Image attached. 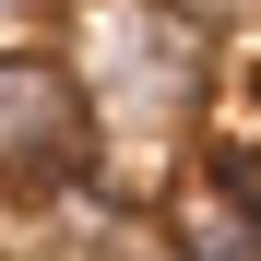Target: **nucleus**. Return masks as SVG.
Segmentation results:
<instances>
[{
  "mask_svg": "<svg viewBox=\"0 0 261 261\" xmlns=\"http://www.w3.org/2000/svg\"><path fill=\"white\" fill-rule=\"evenodd\" d=\"M202 60H214V36L178 12V0H107L95 12V83L130 119H178L202 95Z\"/></svg>",
  "mask_w": 261,
  "mask_h": 261,
  "instance_id": "f257e3e1",
  "label": "nucleus"
},
{
  "mask_svg": "<svg viewBox=\"0 0 261 261\" xmlns=\"http://www.w3.org/2000/svg\"><path fill=\"white\" fill-rule=\"evenodd\" d=\"M130 261H178V249H130Z\"/></svg>",
  "mask_w": 261,
  "mask_h": 261,
  "instance_id": "39448f33",
  "label": "nucleus"
},
{
  "mask_svg": "<svg viewBox=\"0 0 261 261\" xmlns=\"http://www.w3.org/2000/svg\"><path fill=\"white\" fill-rule=\"evenodd\" d=\"M83 166V83L48 48H0V178H71Z\"/></svg>",
  "mask_w": 261,
  "mask_h": 261,
  "instance_id": "f03ea898",
  "label": "nucleus"
},
{
  "mask_svg": "<svg viewBox=\"0 0 261 261\" xmlns=\"http://www.w3.org/2000/svg\"><path fill=\"white\" fill-rule=\"evenodd\" d=\"M24 12H36V0H0V24H24Z\"/></svg>",
  "mask_w": 261,
  "mask_h": 261,
  "instance_id": "20e7f679",
  "label": "nucleus"
},
{
  "mask_svg": "<svg viewBox=\"0 0 261 261\" xmlns=\"http://www.w3.org/2000/svg\"><path fill=\"white\" fill-rule=\"evenodd\" d=\"M166 249L178 261H261V190L238 166H190L166 190Z\"/></svg>",
  "mask_w": 261,
  "mask_h": 261,
  "instance_id": "7ed1b4c3",
  "label": "nucleus"
}]
</instances>
